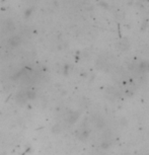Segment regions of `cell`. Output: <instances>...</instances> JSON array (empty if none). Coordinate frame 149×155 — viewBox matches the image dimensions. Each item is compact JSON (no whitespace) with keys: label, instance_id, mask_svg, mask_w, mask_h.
Masks as SVG:
<instances>
[{"label":"cell","instance_id":"6da1fadb","mask_svg":"<svg viewBox=\"0 0 149 155\" xmlns=\"http://www.w3.org/2000/svg\"><path fill=\"white\" fill-rule=\"evenodd\" d=\"M14 28V25L11 20H6V21L4 22V30L6 31H12V30Z\"/></svg>","mask_w":149,"mask_h":155}]
</instances>
